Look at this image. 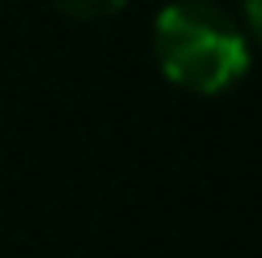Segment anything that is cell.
Wrapping results in <instances>:
<instances>
[{
    "label": "cell",
    "instance_id": "7a4b0ae2",
    "mask_svg": "<svg viewBox=\"0 0 262 258\" xmlns=\"http://www.w3.org/2000/svg\"><path fill=\"white\" fill-rule=\"evenodd\" d=\"M60 13L78 17V22H99V17H112L125 9V0H52Z\"/></svg>",
    "mask_w": 262,
    "mask_h": 258
},
{
    "label": "cell",
    "instance_id": "6da1fadb",
    "mask_svg": "<svg viewBox=\"0 0 262 258\" xmlns=\"http://www.w3.org/2000/svg\"><path fill=\"white\" fill-rule=\"evenodd\" d=\"M155 60L189 95H220L249 69L245 30L211 0H177L155 17Z\"/></svg>",
    "mask_w": 262,
    "mask_h": 258
},
{
    "label": "cell",
    "instance_id": "3957f363",
    "mask_svg": "<svg viewBox=\"0 0 262 258\" xmlns=\"http://www.w3.org/2000/svg\"><path fill=\"white\" fill-rule=\"evenodd\" d=\"M245 22H249V35L262 43V0H245Z\"/></svg>",
    "mask_w": 262,
    "mask_h": 258
}]
</instances>
